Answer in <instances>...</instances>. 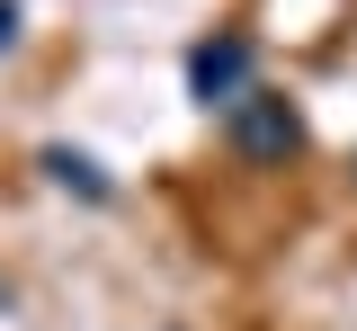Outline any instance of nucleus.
I'll return each instance as SVG.
<instances>
[{
  "label": "nucleus",
  "instance_id": "f257e3e1",
  "mask_svg": "<svg viewBox=\"0 0 357 331\" xmlns=\"http://www.w3.org/2000/svg\"><path fill=\"white\" fill-rule=\"evenodd\" d=\"M223 135H232V152H241V161H295V152H304V117H295V98L250 90L232 117H223Z\"/></svg>",
  "mask_w": 357,
  "mask_h": 331
},
{
  "label": "nucleus",
  "instance_id": "f03ea898",
  "mask_svg": "<svg viewBox=\"0 0 357 331\" xmlns=\"http://www.w3.org/2000/svg\"><path fill=\"white\" fill-rule=\"evenodd\" d=\"M250 72H259V45H250V36H206V45L188 54V90L206 98V108H223V117L259 90Z\"/></svg>",
  "mask_w": 357,
  "mask_h": 331
},
{
  "label": "nucleus",
  "instance_id": "7ed1b4c3",
  "mask_svg": "<svg viewBox=\"0 0 357 331\" xmlns=\"http://www.w3.org/2000/svg\"><path fill=\"white\" fill-rule=\"evenodd\" d=\"M36 170H45V179H54V189H72V197H89V206L107 197V179H98V161H89V152H63V143H45V152H36Z\"/></svg>",
  "mask_w": 357,
  "mask_h": 331
},
{
  "label": "nucleus",
  "instance_id": "20e7f679",
  "mask_svg": "<svg viewBox=\"0 0 357 331\" xmlns=\"http://www.w3.org/2000/svg\"><path fill=\"white\" fill-rule=\"evenodd\" d=\"M18 45V0H0V54Z\"/></svg>",
  "mask_w": 357,
  "mask_h": 331
}]
</instances>
